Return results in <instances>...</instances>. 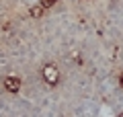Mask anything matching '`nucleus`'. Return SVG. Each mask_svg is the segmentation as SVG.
I'll list each match as a JSON object with an SVG mask.
<instances>
[{
	"label": "nucleus",
	"instance_id": "nucleus-1",
	"mask_svg": "<svg viewBox=\"0 0 123 117\" xmlns=\"http://www.w3.org/2000/svg\"><path fill=\"white\" fill-rule=\"evenodd\" d=\"M43 78H45V82L55 84L57 80H60V70H57L55 66H45L43 68Z\"/></svg>",
	"mask_w": 123,
	"mask_h": 117
},
{
	"label": "nucleus",
	"instance_id": "nucleus-2",
	"mask_svg": "<svg viewBox=\"0 0 123 117\" xmlns=\"http://www.w3.org/2000/svg\"><path fill=\"white\" fill-rule=\"evenodd\" d=\"M4 86H6V91H10V92H17L18 88H21V82H18V78L8 76V78L4 80Z\"/></svg>",
	"mask_w": 123,
	"mask_h": 117
}]
</instances>
